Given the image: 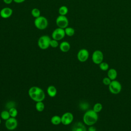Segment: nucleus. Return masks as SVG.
<instances>
[{
	"label": "nucleus",
	"instance_id": "nucleus-1",
	"mask_svg": "<svg viewBox=\"0 0 131 131\" xmlns=\"http://www.w3.org/2000/svg\"><path fill=\"white\" fill-rule=\"evenodd\" d=\"M28 95L32 100L36 102L43 101L46 97V94L43 90L37 86H31L29 89Z\"/></svg>",
	"mask_w": 131,
	"mask_h": 131
},
{
	"label": "nucleus",
	"instance_id": "nucleus-2",
	"mask_svg": "<svg viewBox=\"0 0 131 131\" xmlns=\"http://www.w3.org/2000/svg\"><path fill=\"white\" fill-rule=\"evenodd\" d=\"M83 122L88 126H91L95 124L98 121V113H96L93 109L86 111L83 116Z\"/></svg>",
	"mask_w": 131,
	"mask_h": 131
},
{
	"label": "nucleus",
	"instance_id": "nucleus-3",
	"mask_svg": "<svg viewBox=\"0 0 131 131\" xmlns=\"http://www.w3.org/2000/svg\"><path fill=\"white\" fill-rule=\"evenodd\" d=\"M34 24L37 29L43 30L47 28L48 26V20L46 17L40 15L38 17L35 18Z\"/></svg>",
	"mask_w": 131,
	"mask_h": 131
},
{
	"label": "nucleus",
	"instance_id": "nucleus-4",
	"mask_svg": "<svg viewBox=\"0 0 131 131\" xmlns=\"http://www.w3.org/2000/svg\"><path fill=\"white\" fill-rule=\"evenodd\" d=\"M51 38L48 35H43L41 36L38 39L37 45L41 50H46L50 47V41Z\"/></svg>",
	"mask_w": 131,
	"mask_h": 131
},
{
	"label": "nucleus",
	"instance_id": "nucleus-5",
	"mask_svg": "<svg viewBox=\"0 0 131 131\" xmlns=\"http://www.w3.org/2000/svg\"><path fill=\"white\" fill-rule=\"evenodd\" d=\"M109 91L113 94H118L120 93L122 90V85L119 81L118 80H112L111 82L108 85Z\"/></svg>",
	"mask_w": 131,
	"mask_h": 131
},
{
	"label": "nucleus",
	"instance_id": "nucleus-6",
	"mask_svg": "<svg viewBox=\"0 0 131 131\" xmlns=\"http://www.w3.org/2000/svg\"><path fill=\"white\" fill-rule=\"evenodd\" d=\"M69 20L66 16L59 15L56 19V24L58 28L65 29L69 26Z\"/></svg>",
	"mask_w": 131,
	"mask_h": 131
},
{
	"label": "nucleus",
	"instance_id": "nucleus-7",
	"mask_svg": "<svg viewBox=\"0 0 131 131\" xmlns=\"http://www.w3.org/2000/svg\"><path fill=\"white\" fill-rule=\"evenodd\" d=\"M104 58V55L102 52L99 50L94 51L92 55V60L96 64H99L101 63Z\"/></svg>",
	"mask_w": 131,
	"mask_h": 131
},
{
	"label": "nucleus",
	"instance_id": "nucleus-8",
	"mask_svg": "<svg viewBox=\"0 0 131 131\" xmlns=\"http://www.w3.org/2000/svg\"><path fill=\"white\" fill-rule=\"evenodd\" d=\"M66 36L64 29L57 28L52 33V38L58 41L62 40Z\"/></svg>",
	"mask_w": 131,
	"mask_h": 131
},
{
	"label": "nucleus",
	"instance_id": "nucleus-9",
	"mask_svg": "<svg viewBox=\"0 0 131 131\" xmlns=\"http://www.w3.org/2000/svg\"><path fill=\"white\" fill-rule=\"evenodd\" d=\"M18 125V121L15 118L10 117L5 121V126L6 128L9 130H13L15 129Z\"/></svg>",
	"mask_w": 131,
	"mask_h": 131
},
{
	"label": "nucleus",
	"instance_id": "nucleus-10",
	"mask_svg": "<svg viewBox=\"0 0 131 131\" xmlns=\"http://www.w3.org/2000/svg\"><path fill=\"white\" fill-rule=\"evenodd\" d=\"M74 120V116L71 112H66L61 116V123L64 125L70 124Z\"/></svg>",
	"mask_w": 131,
	"mask_h": 131
},
{
	"label": "nucleus",
	"instance_id": "nucleus-11",
	"mask_svg": "<svg viewBox=\"0 0 131 131\" xmlns=\"http://www.w3.org/2000/svg\"><path fill=\"white\" fill-rule=\"evenodd\" d=\"M77 57L78 60L81 62L86 61L89 57V52L86 49H81L77 53Z\"/></svg>",
	"mask_w": 131,
	"mask_h": 131
},
{
	"label": "nucleus",
	"instance_id": "nucleus-12",
	"mask_svg": "<svg viewBox=\"0 0 131 131\" xmlns=\"http://www.w3.org/2000/svg\"><path fill=\"white\" fill-rule=\"evenodd\" d=\"M13 14V10L10 7H4L0 11V16L4 19H7L11 16Z\"/></svg>",
	"mask_w": 131,
	"mask_h": 131
},
{
	"label": "nucleus",
	"instance_id": "nucleus-13",
	"mask_svg": "<svg viewBox=\"0 0 131 131\" xmlns=\"http://www.w3.org/2000/svg\"><path fill=\"white\" fill-rule=\"evenodd\" d=\"M72 131H87V129L84 123L77 122L72 126Z\"/></svg>",
	"mask_w": 131,
	"mask_h": 131
},
{
	"label": "nucleus",
	"instance_id": "nucleus-14",
	"mask_svg": "<svg viewBox=\"0 0 131 131\" xmlns=\"http://www.w3.org/2000/svg\"><path fill=\"white\" fill-rule=\"evenodd\" d=\"M60 50L64 53L68 52L71 48V45L70 43L67 41H62L59 45Z\"/></svg>",
	"mask_w": 131,
	"mask_h": 131
},
{
	"label": "nucleus",
	"instance_id": "nucleus-15",
	"mask_svg": "<svg viewBox=\"0 0 131 131\" xmlns=\"http://www.w3.org/2000/svg\"><path fill=\"white\" fill-rule=\"evenodd\" d=\"M47 92L49 97L53 98L56 96L57 93V91L55 86L51 85L47 88Z\"/></svg>",
	"mask_w": 131,
	"mask_h": 131
},
{
	"label": "nucleus",
	"instance_id": "nucleus-16",
	"mask_svg": "<svg viewBox=\"0 0 131 131\" xmlns=\"http://www.w3.org/2000/svg\"><path fill=\"white\" fill-rule=\"evenodd\" d=\"M107 77L111 80H115L117 77V72L116 70L114 68L110 69L107 71Z\"/></svg>",
	"mask_w": 131,
	"mask_h": 131
},
{
	"label": "nucleus",
	"instance_id": "nucleus-17",
	"mask_svg": "<svg viewBox=\"0 0 131 131\" xmlns=\"http://www.w3.org/2000/svg\"><path fill=\"white\" fill-rule=\"evenodd\" d=\"M51 122L52 124L54 125H58L61 123V117L58 115L53 116L51 118Z\"/></svg>",
	"mask_w": 131,
	"mask_h": 131
},
{
	"label": "nucleus",
	"instance_id": "nucleus-18",
	"mask_svg": "<svg viewBox=\"0 0 131 131\" xmlns=\"http://www.w3.org/2000/svg\"><path fill=\"white\" fill-rule=\"evenodd\" d=\"M66 35H67L68 36L71 37L73 36L75 34V29L71 27H67L65 29H64Z\"/></svg>",
	"mask_w": 131,
	"mask_h": 131
},
{
	"label": "nucleus",
	"instance_id": "nucleus-19",
	"mask_svg": "<svg viewBox=\"0 0 131 131\" xmlns=\"http://www.w3.org/2000/svg\"><path fill=\"white\" fill-rule=\"evenodd\" d=\"M69 11L68 8L66 6H61L58 9V13L60 15L66 16Z\"/></svg>",
	"mask_w": 131,
	"mask_h": 131
},
{
	"label": "nucleus",
	"instance_id": "nucleus-20",
	"mask_svg": "<svg viewBox=\"0 0 131 131\" xmlns=\"http://www.w3.org/2000/svg\"><path fill=\"white\" fill-rule=\"evenodd\" d=\"M45 106L43 101H39L36 102L35 104V108L37 111L39 112H42L45 109Z\"/></svg>",
	"mask_w": 131,
	"mask_h": 131
},
{
	"label": "nucleus",
	"instance_id": "nucleus-21",
	"mask_svg": "<svg viewBox=\"0 0 131 131\" xmlns=\"http://www.w3.org/2000/svg\"><path fill=\"white\" fill-rule=\"evenodd\" d=\"M0 117L2 119L4 120H7V119H8L10 117L9 112L7 110H4L3 111H2L0 113Z\"/></svg>",
	"mask_w": 131,
	"mask_h": 131
},
{
	"label": "nucleus",
	"instance_id": "nucleus-22",
	"mask_svg": "<svg viewBox=\"0 0 131 131\" xmlns=\"http://www.w3.org/2000/svg\"><path fill=\"white\" fill-rule=\"evenodd\" d=\"M31 14L34 18H36L40 16V11L38 8H34L31 10Z\"/></svg>",
	"mask_w": 131,
	"mask_h": 131
},
{
	"label": "nucleus",
	"instance_id": "nucleus-23",
	"mask_svg": "<svg viewBox=\"0 0 131 131\" xmlns=\"http://www.w3.org/2000/svg\"><path fill=\"white\" fill-rule=\"evenodd\" d=\"M102 104L101 103L99 102H97L96 103H95L93 107V110L97 113H99L101 111V110H102Z\"/></svg>",
	"mask_w": 131,
	"mask_h": 131
},
{
	"label": "nucleus",
	"instance_id": "nucleus-24",
	"mask_svg": "<svg viewBox=\"0 0 131 131\" xmlns=\"http://www.w3.org/2000/svg\"><path fill=\"white\" fill-rule=\"evenodd\" d=\"M10 117H13V118H16V117L18 115V111L17 110L15 107H12L11 108H10L8 110Z\"/></svg>",
	"mask_w": 131,
	"mask_h": 131
},
{
	"label": "nucleus",
	"instance_id": "nucleus-25",
	"mask_svg": "<svg viewBox=\"0 0 131 131\" xmlns=\"http://www.w3.org/2000/svg\"><path fill=\"white\" fill-rule=\"evenodd\" d=\"M99 66L100 69L102 71H107L109 69V65H108V64L107 62H105L102 61L101 63H100L99 64Z\"/></svg>",
	"mask_w": 131,
	"mask_h": 131
},
{
	"label": "nucleus",
	"instance_id": "nucleus-26",
	"mask_svg": "<svg viewBox=\"0 0 131 131\" xmlns=\"http://www.w3.org/2000/svg\"><path fill=\"white\" fill-rule=\"evenodd\" d=\"M59 42L58 41L54 39H51V41H50V47H51L53 48H56L58 47H59Z\"/></svg>",
	"mask_w": 131,
	"mask_h": 131
},
{
	"label": "nucleus",
	"instance_id": "nucleus-27",
	"mask_svg": "<svg viewBox=\"0 0 131 131\" xmlns=\"http://www.w3.org/2000/svg\"><path fill=\"white\" fill-rule=\"evenodd\" d=\"M112 80L108 77H105L103 78L102 79V82L105 85H109L110 83L111 82Z\"/></svg>",
	"mask_w": 131,
	"mask_h": 131
},
{
	"label": "nucleus",
	"instance_id": "nucleus-28",
	"mask_svg": "<svg viewBox=\"0 0 131 131\" xmlns=\"http://www.w3.org/2000/svg\"><path fill=\"white\" fill-rule=\"evenodd\" d=\"M80 107L82 109V110H86L88 107H89V104L85 102H83L81 104H80Z\"/></svg>",
	"mask_w": 131,
	"mask_h": 131
},
{
	"label": "nucleus",
	"instance_id": "nucleus-29",
	"mask_svg": "<svg viewBox=\"0 0 131 131\" xmlns=\"http://www.w3.org/2000/svg\"><path fill=\"white\" fill-rule=\"evenodd\" d=\"M88 131H96V128L93 125L89 126V127L88 128Z\"/></svg>",
	"mask_w": 131,
	"mask_h": 131
},
{
	"label": "nucleus",
	"instance_id": "nucleus-30",
	"mask_svg": "<svg viewBox=\"0 0 131 131\" xmlns=\"http://www.w3.org/2000/svg\"><path fill=\"white\" fill-rule=\"evenodd\" d=\"M3 1L4 2V3L6 4L9 5L10 4L12 3V2H13V0H3Z\"/></svg>",
	"mask_w": 131,
	"mask_h": 131
},
{
	"label": "nucleus",
	"instance_id": "nucleus-31",
	"mask_svg": "<svg viewBox=\"0 0 131 131\" xmlns=\"http://www.w3.org/2000/svg\"><path fill=\"white\" fill-rule=\"evenodd\" d=\"M26 0H13V2L17 4H20L24 2Z\"/></svg>",
	"mask_w": 131,
	"mask_h": 131
},
{
	"label": "nucleus",
	"instance_id": "nucleus-32",
	"mask_svg": "<svg viewBox=\"0 0 131 131\" xmlns=\"http://www.w3.org/2000/svg\"><path fill=\"white\" fill-rule=\"evenodd\" d=\"M1 124V118H0V124Z\"/></svg>",
	"mask_w": 131,
	"mask_h": 131
},
{
	"label": "nucleus",
	"instance_id": "nucleus-33",
	"mask_svg": "<svg viewBox=\"0 0 131 131\" xmlns=\"http://www.w3.org/2000/svg\"><path fill=\"white\" fill-rule=\"evenodd\" d=\"M0 113H1V111H0Z\"/></svg>",
	"mask_w": 131,
	"mask_h": 131
}]
</instances>
